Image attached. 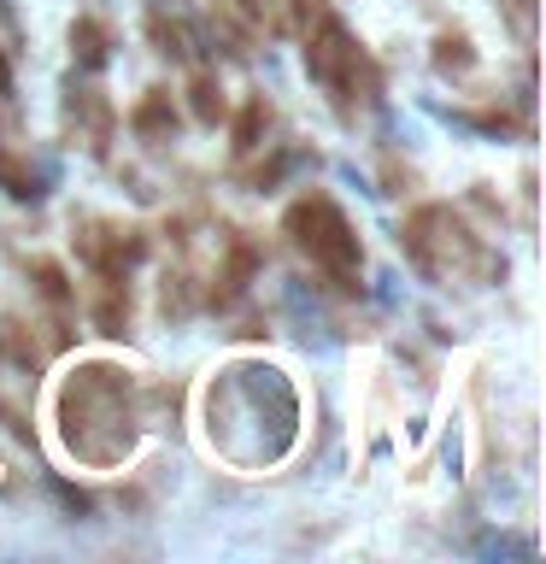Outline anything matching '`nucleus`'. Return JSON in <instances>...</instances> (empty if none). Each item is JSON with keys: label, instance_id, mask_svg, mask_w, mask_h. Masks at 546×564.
Returning <instances> with one entry per match:
<instances>
[{"label": "nucleus", "instance_id": "nucleus-1", "mask_svg": "<svg viewBox=\"0 0 546 564\" xmlns=\"http://www.w3.org/2000/svg\"><path fill=\"white\" fill-rule=\"evenodd\" d=\"M299 435V400L271 365H236L211 382V447L236 465H276Z\"/></svg>", "mask_w": 546, "mask_h": 564}, {"label": "nucleus", "instance_id": "nucleus-2", "mask_svg": "<svg viewBox=\"0 0 546 564\" xmlns=\"http://www.w3.org/2000/svg\"><path fill=\"white\" fill-rule=\"evenodd\" d=\"M288 229H294V241L306 247L317 264H324V271H335V276H352V271H359V241H352L341 206H329V200H299V206L288 212Z\"/></svg>", "mask_w": 546, "mask_h": 564}]
</instances>
